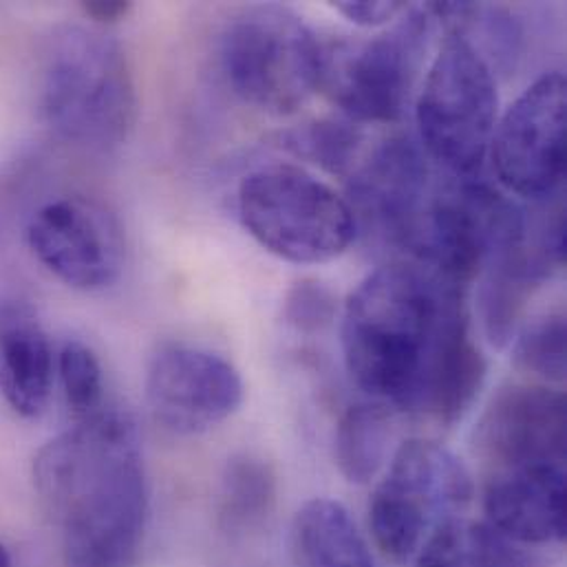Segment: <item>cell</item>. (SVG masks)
I'll list each match as a JSON object with an SVG mask.
<instances>
[{
  "label": "cell",
  "instance_id": "6da1fadb",
  "mask_svg": "<svg viewBox=\"0 0 567 567\" xmlns=\"http://www.w3.org/2000/svg\"><path fill=\"white\" fill-rule=\"evenodd\" d=\"M351 380L375 402L457 424L475 404L488 362L471 331L466 287L395 261L358 285L342 311Z\"/></svg>",
  "mask_w": 567,
  "mask_h": 567
},
{
  "label": "cell",
  "instance_id": "7a4b0ae2",
  "mask_svg": "<svg viewBox=\"0 0 567 567\" xmlns=\"http://www.w3.org/2000/svg\"><path fill=\"white\" fill-rule=\"evenodd\" d=\"M38 499L64 567H131L148 522V484L133 420L102 409L75 420L33 460Z\"/></svg>",
  "mask_w": 567,
  "mask_h": 567
},
{
  "label": "cell",
  "instance_id": "3957f363",
  "mask_svg": "<svg viewBox=\"0 0 567 567\" xmlns=\"http://www.w3.org/2000/svg\"><path fill=\"white\" fill-rule=\"evenodd\" d=\"M40 111L47 126L78 148H120L137 122V91L122 44L102 29L60 27L44 51Z\"/></svg>",
  "mask_w": 567,
  "mask_h": 567
},
{
  "label": "cell",
  "instance_id": "277c9868",
  "mask_svg": "<svg viewBox=\"0 0 567 567\" xmlns=\"http://www.w3.org/2000/svg\"><path fill=\"white\" fill-rule=\"evenodd\" d=\"M237 210L261 248L298 266L338 259L358 233L349 202L296 164L277 162L248 173Z\"/></svg>",
  "mask_w": 567,
  "mask_h": 567
},
{
  "label": "cell",
  "instance_id": "5b68a950",
  "mask_svg": "<svg viewBox=\"0 0 567 567\" xmlns=\"http://www.w3.org/2000/svg\"><path fill=\"white\" fill-rule=\"evenodd\" d=\"M429 35L426 7H406L375 35L333 40L320 51L318 89L360 126L398 122L420 78Z\"/></svg>",
  "mask_w": 567,
  "mask_h": 567
},
{
  "label": "cell",
  "instance_id": "8992f818",
  "mask_svg": "<svg viewBox=\"0 0 567 567\" xmlns=\"http://www.w3.org/2000/svg\"><path fill=\"white\" fill-rule=\"evenodd\" d=\"M497 104L488 62L464 35L446 33L415 109L426 157L457 179H475L488 157Z\"/></svg>",
  "mask_w": 567,
  "mask_h": 567
},
{
  "label": "cell",
  "instance_id": "52a82bcc",
  "mask_svg": "<svg viewBox=\"0 0 567 567\" xmlns=\"http://www.w3.org/2000/svg\"><path fill=\"white\" fill-rule=\"evenodd\" d=\"M320 51L322 44L300 16L281 4H259L228 24L221 64L246 104L285 117L318 91Z\"/></svg>",
  "mask_w": 567,
  "mask_h": 567
},
{
  "label": "cell",
  "instance_id": "ba28073f",
  "mask_svg": "<svg viewBox=\"0 0 567 567\" xmlns=\"http://www.w3.org/2000/svg\"><path fill=\"white\" fill-rule=\"evenodd\" d=\"M475 486L457 455L431 440L404 442L369 502L375 546L393 561L413 557L442 524L464 515Z\"/></svg>",
  "mask_w": 567,
  "mask_h": 567
},
{
  "label": "cell",
  "instance_id": "9c48e42d",
  "mask_svg": "<svg viewBox=\"0 0 567 567\" xmlns=\"http://www.w3.org/2000/svg\"><path fill=\"white\" fill-rule=\"evenodd\" d=\"M566 75L553 71L495 124L488 153L499 184L524 199H553L566 177Z\"/></svg>",
  "mask_w": 567,
  "mask_h": 567
},
{
  "label": "cell",
  "instance_id": "30bf717a",
  "mask_svg": "<svg viewBox=\"0 0 567 567\" xmlns=\"http://www.w3.org/2000/svg\"><path fill=\"white\" fill-rule=\"evenodd\" d=\"M33 257L62 284L100 291L117 284L126 241L117 215L91 197H62L33 213L27 226Z\"/></svg>",
  "mask_w": 567,
  "mask_h": 567
},
{
  "label": "cell",
  "instance_id": "8fae6325",
  "mask_svg": "<svg viewBox=\"0 0 567 567\" xmlns=\"http://www.w3.org/2000/svg\"><path fill=\"white\" fill-rule=\"evenodd\" d=\"M349 182V206L380 241L409 257L440 177L409 137H389L364 151Z\"/></svg>",
  "mask_w": 567,
  "mask_h": 567
},
{
  "label": "cell",
  "instance_id": "7c38bea8",
  "mask_svg": "<svg viewBox=\"0 0 567 567\" xmlns=\"http://www.w3.org/2000/svg\"><path fill=\"white\" fill-rule=\"evenodd\" d=\"M244 378L233 362L208 349L162 344L146 371V402L164 429L197 435L233 417L244 404Z\"/></svg>",
  "mask_w": 567,
  "mask_h": 567
},
{
  "label": "cell",
  "instance_id": "4fadbf2b",
  "mask_svg": "<svg viewBox=\"0 0 567 567\" xmlns=\"http://www.w3.org/2000/svg\"><path fill=\"white\" fill-rule=\"evenodd\" d=\"M566 395L544 384H508L482 413L473 446L495 473L566 466Z\"/></svg>",
  "mask_w": 567,
  "mask_h": 567
},
{
  "label": "cell",
  "instance_id": "5bb4252c",
  "mask_svg": "<svg viewBox=\"0 0 567 567\" xmlns=\"http://www.w3.org/2000/svg\"><path fill=\"white\" fill-rule=\"evenodd\" d=\"M486 524L519 546L566 537V466L495 473L484 493Z\"/></svg>",
  "mask_w": 567,
  "mask_h": 567
},
{
  "label": "cell",
  "instance_id": "9a60e30c",
  "mask_svg": "<svg viewBox=\"0 0 567 567\" xmlns=\"http://www.w3.org/2000/svg\"><path fill=\"white\" fill-rule=\"evenodd\" d=\"M53 353L35 313L24 305L0 307V391L22 417H38L51 395Z\"/></svg>",
  "mask_w": 567,
  "mask_h": 567
},
{
  "label": "cell",
  "instance_id": "2e32d148",
  "mask_svg": "<svg viewBox=\"0 0 567 567\" xmlns=\"http://www.w3.org/2000/svg\"><path fill=\"white\" fill-rule=\"evenodd\" d=\"M291 546L300 567H378L349 511L324 497L296 513Z\"/></svg>",
  "mask_w": 567,
  "mask_h": 567
},
{
  "label": "cell",
  "instance_id": "e0dca14e",
  "mask_svg": "<svg viewBox=\"0 0 567 567\" xmlns=\"http://www.w3.org/2000/svg\"><path fill=\"white\" fill-rule=\"evenodd\" d=\"M279 477L275 466L255 453L233 455L221 473L217 517L228 535L259 530L275 513Z\"/></svg>",
  "mask_w": 567,
  "mask_h": 567
},
{
  "label": "cell",
  "instance_id": "ac0fdd59",
  "mask_svg": "<svg viewBox=\"0 0 567 567\" xmlns=\"http://www.w3.org/2000/svg\"><path fill=\"white\" fill-rule=\"evenodd\" d=\"M415 567H539L537 561L486 522L464 517L435 528L420 548Z\"/></svg>",
  "mask_w": 567,
  "mask_h": 567
},
{
  "label": "cell",
  "instance_id": "d6986e66",
  "mask_svg": "<svg viewBox=\"0 0 567 567\" xmlns=\"http://www.w3.org/2000/svg\"><path fill=\"white\" fill-rule=\"evenodd\" d=\"M389 442V406L380 402L349 406L338 420L333 437V460L340 475L355 486L369 484L384 466Z\"/></svg>",
  "mask_w": 567,
  "mask_h": 567
},
{
  "label": "cell",
  "instance_id": "ffe728a7",
  "mask_svg": "<svg viewBox=\"0 0 567 567\" xmlns=\"http://www.w3.org/2000/svg\"><path fill=\"white\" fill-rule=\"evenodd\" d=\"M281 142L296 157L342 177L351 175L367 151L360 124L347 117H324L296 126L285 133Z\"/></svg>",
  "mask_w": 567,
  "mask_h": 567
},
{
  "label": "cell",
  "instance_id": "44dd1931",
  "mask_svg": "<svg viewBox=\"0 0 567 567\" xmlns=\"http://www.w3.org/2000/svg\"><path fill=\"white\" fill-rule=\"evenodd\" d=\"M513 358L522 371L561 384L566 380V316L553 311L533 320L517 336Z\"/></svg>",
  "mask_w": 567,
  "mask_h": 567
},
{
  "label": "cell",
  "instance_id": "7402d4cb",
  "mask_svg": "<svg viewBox=\"0 0 567 567\" xmlns=\"http://www.w3.org/2000/svg\"><path fill=\"white\" fill-rule=\"evenodd\" d=\"M58 373L64 400L75 420H84L104 409V378L93 349L80 340H69L58 355Z\"/></svg>",
  "mask_w": 567,
  "mask_h": 567
},
{
  "label": "cell",
  "instance_id": "603a6c76",
  "mask_svg": "<svg viewBox=\"0 0 567 567\" xmlns=\"http://www.w3.org/2000/svg\"><path fill=\"white\" fill-rule=\"evenodd\" d=\"M333 291L316 279H300L285 293L284 320L298 333H320L336 320Z\"/></svg>",
  "mask_w": 567,
  "mask_h": 567
},
{
  "label": "cell",
  "instance_id": "cb8c5ba5",
  "mask_svg": "<svg viewBox=\"0 0 567 567\" xmlns=\"http://www.w3.org/2000/svg\"><path fill=\"white\" fill-rule=\"evenodd\" d=\"M340 16L358 27H384L400 18L409 4L400 0H340L331 4Z\"/></svg>",
  "mask_w": 567,
  "mask_h": 567
},
{
  "label": "cell",
  "instance_id": "d4e9b609",
  "mask_svg": "<svg viewBox=\"0 0 567 567\" xmlns=\"http://www.w3.org/2000/svg\"><path fill=\"white\" fill-rule=\"evenodd\" d=\"M80 9L95 24L106 27V24L122 22L133 11V2H126V0H89V2H82Z\"/></svg>",
  "mask_w": 567,
  "mask_h": 567
},
{
  "label": "cell",
  "instance_id": "484cf974",
  "mask_svg": "<svg viewBox=\"0 0 567 567\" xmlns=\"http://www.w3.org/2000/svg\"><path fill=\"white\" fill-rule=\"evenodd\" d=\"M0 567H11V557H9V550L0 544Z\"/></svg>",
  "mask_w": 567,
  "mask_h": 567
}]
</instances>
